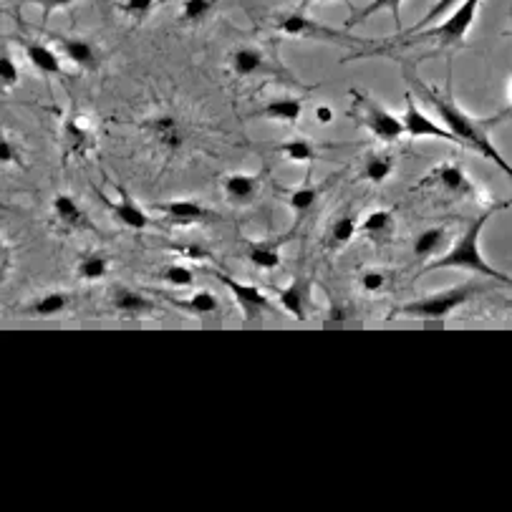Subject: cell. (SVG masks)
Returning a JSON list of instances; mask_svg holds the SVG:
<instances>
[{
	"instance_id": "1",
	"label": "cell",
	"mask_w": 512,
	"mask_h": 512,
	"mask_svg": "<svg viewBox=\"0 0 512 512\" xmlns=\"http://www.w3.org/2000/svg\"><path fill=\"white\" fill-rule=\"evenodd\" d=\"M422 94H427L429 99H432V104L439 109V117L444 119V127L449 129V132L457 137V142H460V147H467V149H475L477 154H482L485 159H490V162H495L497 167L505 172L507 177L512 180V164L507 162L505 157L500 154V149L495 147V142L490 139V127H495L497 122H500V117L495 119H487V122H480V119H472L470 114H465V111L460 109V106L454 104L452 96L449 94H437V91L432 89V86H424L422 84Z\"/></svg>"
},
{
	"instance_id": "2",
	"label": "cell",
	"mask_w": 512,
	"mask_h": 512,
	"mask_svg": "<svg viewBox=\"0 0 512 512\" xmlns=\"http://www.w3.org/2000/svg\"><path fill=\"white\" fill-rule=\"evenodd\" d=\"M495 210L497 207H492V210H487L485 215L475 217V220H472L470 225L462 230V235L457 238V243H454L452 248L442 255V258H437V260H432V263L424 265V273H434V270H444V268L472 270V273L485 275V278L497 280V283H505V286H512L510 275H505V273H500V270L492 268L480 250V235H482V230H485L487 220L495 215Z\"/></svg>"
},
{
	"instance_id": "3",
	"label": "cell",
	"mask_w": 512,
	"mask_h": 512,
	"mask_svg": "<svg viewBox=\"0 0 512 512\" xmlns=\"http://www.w3.org/2000/svg\"><path fill=\"white\" fill-rule=\"evenodd\" d=\"M487 291L475 280H467V283H460V286H452L447 291H439L434 296L419 298V301L404 303L399 308V316L404 318H417V321H442V318L452 316L454 311L465 303H470L477 293Z\"/></svg>"
},
{
	"instance_id": "4",
	"label": "cell",
	"mask_w": 512,
	"mask_h": 512,
	"mask_svg": "<svg viewBox=\"0 0 512 512\" xmlns=\"http://www.w3.org/2000/svg\"><path fill=\"white\" fill-rule=\"evenodd\" d=\"M351 96L356 99V119L361 122V127L369 129L371 134H374L379 142H396V139H402L404 134H407V129H404V122L399 117H394L391 111H386L384 106L376 104L374 99H369V96H361L356 94V91H351Z\"/></svg>"
},
{
	"instance_id": "5",
	"label": "cell",
	"mask_w": 512,
	"mask_h": 512,
	"mask_svg": "<svg viewBox=\"0 0 512 512\" xmlns=\"http://www.w3.org/2000/svg\"><path fill=\"white\" fill-rule=\"evenodd\" d=\"M480 3L482 0H462L447 21H442L437 28H432V31H419L417 38H434L442 48L454 46V43H462L467 33H470L472 23H475L477 11H480Z\"/></svg>"
},
{
	"instance_id": "6",
	"label": "cell",
	"mask_w": 512,
	"mask_h": 512,
	"mask_svg": "<svg viewBox=\"0 0 512 512\" xmlns=\"http://www.w3.org/2000/svg\"><path fill=\"white\" fill-rule=\"evenodd\" d=\"M283 36H293V38H316V41H344V43H364L361 38L349 36L346 31H338V28L326 26V23L313 21L311 16L301 11L286 13V16H280L278 23H275Z\"/></svg>"
},
{
	"instance_id": "7",
	"label": "cell",
	"mask_w": 512,
	"mask_h": 512,
	"mask_svg": "<svg viewBox=\"0 0 512 512\" xmlns=\"http://www.w3.org/2000/svg\"><path fill=\"white\" fill-rule=\"evenodd\" d=\"M212 275L220 280L227 291L233 293L235 303H238V308L243 311V316L248 318V321H253V318L263 316L265 311H270V298L265 296V291H260L258 286H250V283H240V280L230 278V275L220 273V270H212Z\"/></svg>"
},
{
	"instance_id": "8",
	"label": "cell",
	"mask_w": 512,
	"mask_h": 512,
	"mask_svg": "<svg viewBox=\"0 0 512 512\" xmlns=\"http://www.w3.org/2000/svg\"><path fill=\"white\" fill-rule=\"evenodd\" d=\"M422 187H439V190H447L452 195L472 197L477 195L475 185L470 182V177L465 175V169L454 162H442L432 169V175L427 180H422Z\"/></svg>"
},
{
	"instance_id": "9",
	"label": "cell",
	"mask_w": 512,
	"mask_h": 512,
	"mask_svg": "<svg viewBox=\"0 0 512 512\" xmlns=\"http://www.w3.org/2000/svg\"><path fill=\"white\" fill-rule=\"evenodd\" d=\"M402 122H404V129H407V137H414V139L432 137V139H444V142L460 144L457 142V137H454L447 127H439V124H434L432 119L424 117L422 109L414 104L412 91H407V109H404Z\"/></svg>"
},
{
	"instance_id": "10",
	"label": "cell",
	"mask_w": 512,
	"mask_h": 512,
	"mask_svg": "<svg viewBox=\"0 0 512 512\" xmlns=\"http://www.w3.org/2000/svg\"><path fill=\"white\" fill-rule=\"evenodd\" d=\"M227 61H230L233 74L240 79H250V76L258 74H278V66L255 46H238Z\"/></svg>"
},
{
	"instance_id": "11",
	"label": "cell",
	"mask_w": 512,
	"mask_h": 512,
	"mask_svg": "<svg viewBox=\"0 0 512 512\" xmlns=\"http://www.w3.org/2000/svg\"><path fill=\"white\" fill-rule=\"evenodd\" d=\"M162 215L167 217L169 225H195V222H202L210 217V210L200 202L192 200H172L159 205Z\"/></svg>"
},
{
	"instance_id": "12",
	"label": "cell",
	"mask_w": 512,
	"mask_h": 512,
	"mask_svg": "<svg viewBox=\"0 0 512 512\" xmlns=\"http://www.w3.org/2000/svg\"><path fill=\"white\" fill-rule=\"evenodd\" d=\"M111 210H114V217H117L124 227L134 230V233H142V230L149 227V215L137 205V200L129 195L127 187H119V202L111 207Z\"/></svg>"
},
{
	"instance_id": "13",
	"label": "cell",
	"mask_w": 512,
	"mask_h": 512,
	"mask_svg": "<svg viewBox=\"0 0 512 512\" xmlns=\"http://www.w3.org/2000/svg\"><path fill=\"white\" fill-rule=\"evenodd\" d=\"M222 192L233 205H248L250 200H255L258 195V177L255 175H243V172H235V175H227L222 180Z\"/></svg>"
},
{
	"instance_id": "14",
	"label": "cell",
	"mask_w": 512,
	"mask_h": 512,
	"mask_svg": "<svg viewBox=\"0 0 512 512\" xmlns=\"http://www.w3.org/2000/svg\"><path fill=\"white\" fill-rule=\"evenodd\" d=\"M111 306H114V311L124 313V316H139V313L154 311V303L149 298H144L142 293L132 291L127 286L111 288Z\"/></svg>"
},
{
	"instance_id": "15",
	"label": "cell",
	"mask_w": 512,
	"mask_h": 512,
	"mask_svg": "<svg viewBox=\"0 0 512 512\" xmlns=\"http://www.w3.org/2000/svg\"><path fill=\"white\" fill-rule=\"evenodd\" d=\"M53 215H56V220L66 227H74V230H79V227L81 230H91L89 217H86V212L81 210L79 202L71 195L53 197Z\"/></svg>"
},
{
	"instance_id": "16",
	"label": "cell",
	"mask_w": 512,
	"mask_h": 512,
	"mask_svg": "<svg viewBox=\"0 0 512 512\" xmlns=\"http://www.w3.org/2000/svg\"><path fill=\"white\" fill-rule=\"evenodd\" d=\"M306 296H308V280L293 278L291 283L280 291V306L286 308L296 321H306L308 318Z\"/></svg>"
},
{
	"instance_id": "17",
	"label": "cell",
	"mask_w": 512,
	"mask_h": 512,
	"mask_svg": "<svg viewBox=\"0 0 512 512\" xmlns=\"http://www.w3.org/2000/svg\"><path fill=\"white\" fill-rule=\"evenodd\" d=\"M26 56L28 61H31L33 69L41 71L43 76L61 74V56L53 51L51 46H46V43H38V41L26 43Z\"/></svg>"
},
{
	"instance_id": "18",
	"label": "cell",
	"mask_w": 512,
	"mask_h": 512,
	"mask_svg": "<svg viewBox=\"0 0 512 512\" xmlns=\"http://www.w3.org/2000/svg\"><path fill=\"white\" fill-rule=\"evenodd\" d=\"M263 117L275 119V122L296 124L298 119L303 117V99H296V96H280V99L268 101V104L263 106Z\"/></svg>"
},
{
	"instance_id": "19",
	"label": "cell",
	"mask_w": 512,
	"mask_h": 512,
	"mask_svg": "<svg viewBox=\"0 0 512 512\" xmlns=\"http://www.w3.org/2000/svg\"><path fill=\"white\" fill-rule=\"evenodd\" d=\"M361 230H364L366 238H371L374 243H386V240L394 235V212L391 210H371L369 215L361 222Z\"/></svg>"
},
{
	"instance_id": "20",
	"label": "cell",
	"mask_w": 512,
	"mask_h": 512,
	"mask_svg": "<svg viewBox=\"0 0 512 512\" xmlns=\"http://www.w3.org/2000/svg\"><path fill=\"white\" fill-rule=\"evenodd\" d=\"M66 308H69V293L51 291V293H46V296L38 298V301H33L31 306H26V316L53 318V316H61Z\"/></svg>"
},
{
	"instance_id": "21",
	"label": "cell",
	"mask_w": 512,
	"mask_h": 512,
	"mask_svg": "<svg viewBox=\"0 0 512 512\" xmlns=\"http://www.w3.org/2000/svg\"><path fill=\"white\" fill-rule=\"evenodd\" d=\"M61 51L71 59V64L79 66V69H96L99 59H96V51L89 41H81V38H59Z\"/></svg>"
},
{
	"instance_id": "22",
	"label": "cell",
	"mask_w": 512,
	"mask_h": 512,
	"mask_svg": "<svg viewBox=\"0 0 512 512\" xmlns=\"http://www.w3.org/2000/svg\"><path fill=\"white\" fill-rule=\"evenodd\" d=\"M402 3H404V0H371L369 6L364 8V11H356L354 16H351L349 21H346V28L359 26V23L369 21L371 16H376V13H381V11H389L391 16H394L396 28H399V31H404V28H402Z\"/></svg>"
},
{
	"instance_id": "23",
	"label": "cell",
	"mask_w": 512,
	"mask_h": 512,
	"mask_svg": "<svg viewBox=\"0 0 512 512\" xmlns=\"http://www.w3.org/2000/svg\"><path fill=\"white\" fill-rule=\"evenodd\" d=\"M152 129H154V137L159 139V144H162V147L177 149L182 144V129H180V122H177L175 117L164 114V117L154 119Z\"/></svg>"
},
{
	"instance_id": "24",
	"label": "cell",
	"mask_w": 512,
	"mask_h": 512,
	"mask_svg": "<svg viewBox=\"0 0 512 512\" xmlns=\"http://www.w3.org/2000/svg\"><path fill=\"white\" fill-rule=\"evenodd\" d=\"M444 238H447V230H444V227H429V230H424V233L414 240V255H417L419 260L432 258L434 253L442 250Z\"/></svg>"
},
{
	"instance_id": "25",
	"label": "cell",
	"mask_w": 512,
	"mask_h": 512,
	"mask_svg": "<svg viewBox=\"0 0 512 512\" xmlns=\"http://www.w3.org/2000/svg\"><path fill=\"white\" fill-rule=\"evenodd\" d=\"M248 260L260 270H278L280 263H283V260H280L278 248L270 243H250Z\"/></svg>"
},
{
	"instance_id": "26",
	"label": "cell",
	"mask_w": 512,
	"mask_h": 512,
	"mask_svg": "<svg viewBox=\"0 0 512 512\" xmlns=\"http://www.w3.org/2000/svg\"><path fill=\"white\" fill-rule=\"evenodd\" d=\"M391 172H394V159L389 154H371L364 164V177L374 185H381L384 180H389Z\"/></svg>"
},
{
	"instance_id": "27",
	"label": "cell",
	"mask_w": 512,
	"mask_h": 512,
	"mask_svg": "<svg viewBox=\"0 0 512 512\" xmlns=\"http://www.w3.org/2000/svg\"><path fill=\"white\" fill-rule=\"evenodd\" d=\"M175 306L182 308V311H187V313H195V316H212L220 303H217V298L212 296L210 291H197V293H192L187 301H177Z\"/></svg>"
},
{
	"instance_id": "28",
	"label": "cell",
	"mask_w": 512,
	"mask_h": 512,
	"mask_svg": "<svg viewBox=\"0 0 512 512\" xmlns=\"http://www.w3.org/2000/svg\"><path fill=\"white\" fill-rule=\"evenodd\" d=\"M76 273H79V278L94 283V280H101L106 273H109V260H106V255L101 253H89L79 260Z\"/></svg>"
},
{
	"instance_id": "29",
	"label": "cell",
	"mask_w": 512,
	"mask_h": 512,
	"mask_svg": "<svg viewBox=\"0 0 512 512\" xmlns=\"http://www.w3.org/2000/svg\"><path fill=\"white\" fill-rule=\"evenodd\" d=\"M162 280L167 286L172 288H190L195 286V273L190 270V265L185 263H172V265H164L162 268Z\"/></svg>"
},
{
	"instance_id": "30",
	"label": "cell",
	"mask_w": 512,
	"mask_h": 512,
	"mask_svg": "<svg viewBox=\"0 0 512 512\" xmlns=\"http://www.w3.org/2000/svg\"><path fill=\"white\" fill-rule=\"evenodd\" d=\"M278 152L298 164H306L316 159V149H313V144L306 142V139H291V142L278 144Z\"/></svg>"
},
{
	"instance_id": "31",
	"label": "cell",
	"mask_w": 512,
	"mask_h": 512,
	"mask_svg": "<svg viewBox=\"0 0 512 512\" xmlns=\"http://www.w3.org/2000/svg\"><path fill=\"white\" fill-rule=\"evenodd\" d=\"M64 142L69 147V152L84 154L86 147H89V132L84 129V124L76 117H71L64 127Z\"/></svg>"
},
{
	"instance_id": "32",
	"label": "cell",
	"mask_w": 512,
	"mask_h": 512,
	"mask_svg": "<svg viewBox=\"0 0 512 512\" xmlns=\"http://www.w3.org/2000/svg\"><path fill=\"white\" fill-rule=\"evenodd\" d=\"M356 230H359V225H356L354 217H351V215L338 217V220L331 225V245H333V248L349 245L351 240H354Z\"/></svg>"
},
{
	"instance_id": "33",
	"label": "cell",
	"mask_w": 512,
	"mask_h": 512,
	"mask_svg": "<svg viewBox=\"0 0 512 512\" xmlns=\"http://www.w3.org/2000/svg\"><path fill=\"white\" fill-rule=\"evenodd\" d=\"M316 202H318V190L311 185L298 187V190H293L291 195H288V205H291V210L298 212V215L313 210V205H316Z\"/></svg>"
},
{
	"instance_id": "34",
	"label": "cell",
	"mask_w": 512,
	"mask_h": 512,
	"mask_svg": "<svg viewBox=\"0 0 512 512\" xmlns=\"http://www.w3.org/2000/svg\"><path fill=\"white\" fill-rule=\"evenodd\" d=\"M212 6H215V0H182L180 21L200 23L212 11Z\"/></svg>"
},
{
	"instance_id": "35",
	"label": "cell",
	"mask_w": 512,
	"mask_h": 512,
	"mask_svg": "<svg viewBox=\"0 0 512 512\" xmlns=\"http://www.w3.org/2000/svg\"><path fill=\"white\" fill-rule=\"evenodd\" d=\"M154 3L157 0H119V11L124 16L134 18V21H142V18H147L154 11Z\"/></svg>"
},
{
	"instance_id": "36",
	"label": "cell",
	"mask_w": 512,
	"mask_h": 512,
	"mask_svg": "<svg viewBox=\"0 0 512 512\" xmlns=\"http://www.w3.org/2000/svg\"><path fill=\"white\" fill-rule=\"evenodd\" d=\"M460 3H462V0H437V3H434V6L429 8L427 16H424L422 21H419L417 26H414V33L424 31V28H427L429 23H434V21H437V18H442L444 13H449V11H452V8L460 6Z\"/></svg>"
},
{
	"instance_id": "37",
	"label": "cell",
	"mask_w": 512,
	"mask_h": 512,
	"mask_svg": "<svg viewBox=\"0 0 512 512\" xmlns=\"http://www.w3.org/2000/svg\"><path fill=\"white\" fill-rule=\"evenodd\" d=\"M0 81H3L6 91H11L13 86L21 81V69H18V64L13 61L11 53H6V56L0 59Z\"/></svg>"
},
{
	"instance_id": "38",
	"label": "cell",
	"mask_w": 512,
	"mask_h": 512,
	"mask_svg": "<svg viewBox=\"0 0 512 512\" xmlns=\"http://www.w3.org/2000/svg\"><path fill=\"white\" fill-rule=\"evenodd\" d=\"M386 283H389V275H386L384 270L371 268L361 275V288H364L366 293H381L386 288Z\"/></svg>"
},
{
	"instance_id": "39",
	"label": "cell",
	"mask_w": 512,
	"mask_h": 512,
	"mask_svg": "<svg viewBox=\"0 0 512 512\" xmlns=\"http://www.w3.org/2000/svg\"><path fill=\"white\" fill-rule=\"evenodd\" d=\"M21 3H31V6H38V8H43L46 13H51V11H56V8L74 6L76 0H21Z\"/></svg>"
},
{
	"instance_id": "40",
	"label": "cell",
	"mask_w": 512,
	"mask_h": 512,
	"mask_svg": "<svg viewBox=\"0 0 512 512\" xmlns=\"http://www.w3.org/2000/svg\"><path fill=\"white\" fill-rule=\"evenodd\" d=\"M0 164H18L21 167V157H16V149H13L11 139H3V144H0Z\"/></svg>"
},
{
	"instance_id": "41",
	"label": "cell",
	"mask_w": 512,
	"mask_h": 512,
	"mask_svg": "<svg viewBox=\"0 0 512 512\" xmlns=\"http://www.w3.org/2000/svg\"><path fill=\"white\" fill-rule=\"evenodd\" d=\"M316 119L321 124H331L333 122V109H331V106H328V104L318 106V109H316Z\"/></svg>"
},
{
	"instance_id": "42",
	"label": "cell",
	"mask_w": 512,
	"mask_h": 512,
	"mask_svg": "<svg viewBox=\"0 0 512 512\" xmlns=\"http://www.w3.org/2000/svg\"><path fill=\"white\" fill-rule=\"evenodd\" d=\"M333 311H336V313H331V316H328V318H331V321H341V318H344V321H346V318H349V313H346V308L333 306Z\"/></svg>"
},
{
	"instance_id": "43",
	"label": "cell",
	"mask_w": 512,
	"mask_h": 512,
	"mask_svg": "<svg viewBox=\"0 0 512 512\" xmlns=\"http://www.w3.org/2000/svg\"><path fill=\"white\" fill-rule=\"evenodd\" d=\"M505 94H507V104H510V109H512V76H510V79H507Z\"/></svg>"
},
{
	"instance_id": "44",
	"label": "cell",
	"mask_w": 512,
	"mask_h": 512,
	"mask_svg": "<svg viewBox=\"0 0 512 512\" xmlns=\"http://www.w3.org/2000/svg\"><path fill=\"white\" fill-rule=\"evenodd\" d=\"M306 3H326V0H306Z\"/></svg>"
}]
</instances>
